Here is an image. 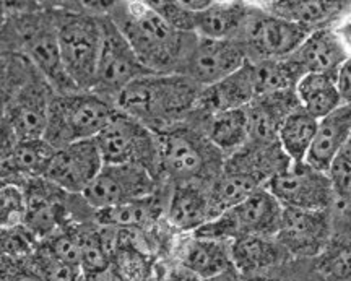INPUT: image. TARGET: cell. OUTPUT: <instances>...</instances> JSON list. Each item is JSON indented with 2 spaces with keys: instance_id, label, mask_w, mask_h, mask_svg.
<instances>
[{
  "instance_id": "cell-1",
  "label": "cell",
  "mask_w": 351,
  "mask_h": 281,
  "mask_svg": "<svg viewBox=\"0 0 351 281\" xmlns=\"http://www.w3.org/2000/svg\"><path fill=\"white\" fill-rule=\"evenodd\" d=\"M109 19L150 73H178L197 38L166 23L147 0L114 2Z\"/></svg>"
},
{
  "instance_id": "cell-2",
  "label": "cell",
  "mask_w": 351,
  "mask_h": 281,
  "mask_svg": "<svg viewBox=\"0 0 351 281\" xmlns=\"http://www.w3.org/2000/svg\"><path fill=\"white\" fill-rule=\"evenodd\" d=\"M202 88L181 73H148L127 85L116 109L160 132L186 121L194 112Z\"/></svg>"
},
{
  "instance_id": "cell-3",
  "label": "cell",
  "mask_w": 351,
  "mask_h": 281,
  "mask_svg": "<svg viewBox=\"0 0 351 281\" xmlns=\"http://www.w3.org/2000/svg\"><path fill=\"white\" fill-rule=\"evenodd\" d=\"M156 137L158 175L163 184L200 182L208 186L221 173L225 156L210 143L195 112L179 124L156 132Z\"/></svg>"
},
{
  "instance_id": "cell-4",
  "label": "cell",
  "mask_w": 351,
  "mask_h": 281,
  "mask_svg": "<svg viewBox=\"0 0 351 281\" xmlns=\"http://www.w3.org/2000/svg\"><path fill=\"white\" fill-rule=\"evenodd\" d=\"M54 19L60 59L77 90L93 88L103 41L99 16L85 10L83 2H46Z\"/></svg>"
},
{
  "instance_id": "cell-5",
  "label": "cell",
  "mask_w": 351,
  "mask_h": 281,
  "mask_svg": "<svg viewBox=\"0 0 351 281\" xmlns=\"http://www.w3.org/2000/svg\"><path fill=\"white\" fill-rule=\"evenodd\" d=\"M117 112L116 103L93 91L52 93L44 140L52 147L95 140Z\"/></svg>"
},
{
  "instance_id": "cell-6",
  "label": "cell",
  "mask_w": 351,
  "mask_h": 281,
  "mask_svg": "<svg viewBox=\"0 0 351 281\" xmlns=\"http://www.w3.org/2000/svg\"><path fill=\"white\" fill-rule=\"evenodd\" d=\"M282 215L280 201L265 187H261L241 204L208 219L192 234L221 243H232L243 236H276Z\"/></svg>"
},
{
  "instance_id": "cell-7",
  "label": "cell",
  "mask_w": 351,
  "mask_h": 281,
  "mask_svg": "<svg viewBox=\"0 0 351 281\" xmlns=\"http://www.w3.org/2000/svg\"><path fill=\"white\" fill-rule=\"evenodd\" d=\"M95 142L104 164L138 166L160 181L156 132L145 127L142 122L117 111Z\"/></svg>"
},
{
  "instance_id": "cell-8",
  "label": "cell",
  "mask_w": 351,
  "mask_h": 281,
  "mask_svg": "<svg viewBox=\"0 0 351 281\" xmlns=\"http://www.w3.org/2000/svg\"><path fill=\"white\" fill-rule=\"evenodd\" d=\"M309 34L300 25L275 16L258 5L249 3V13L239 41L243 44L247 62L276 60L289 57Z\"/></svg>"
},
{
  "instance_id": "cell-9",
  "label": "cell",
  "mask_w": 351,
  "mask_h": 281,
  "mask_svg": "<svg viewBox=\"0 0 351 281\" xmlns=\"http://www.w3.org/2000/svg\"><path fill=\"white\" fill-rule=\"evenodd\" d=\"M99 21L103 41L96 64L93 88L90 91L116 103L117 96L127 85L150 72L140 64L135 52L109 15L99 16Z\"/></svg>"
},
{
  "instance_id": "cell-10",
  "label": "cell",
  "mask_w": 351,
  "mask_h": 281,
  "mask_svg": "<svg viewBox=\"0 0 351 281\" xmlns=\"http://www.w3.org/2000/svg\"><path fill=\"white\" fill-rule=\"evenodd\" d=\"M152 173L132 164H103L82 197L93 210H104L143 199L163 187ZM168 186V184H166Z\"/></svg>"
},
{
  "instance_id": "cell-11",
  "label": "cell",
  "mask_w": 351,
  "mask_h": 281,
  "mask_svg": "<svg viewBox=\"0 0 351 281\" xmlns=\"http://www.w3.org/2000/svg\"><path fill=\"white\" fill-rule=\"evenodd\" d=\"M263 187L283 208L327 210L332 204V188L326 173L302 162H288L271 175Z\"/></svg>"
},
{
  "instance_id": "cell-12",
  "label": "cell",
  "mask_w": 351,
  "mask_h": 281,
  "mask_svg": "<svg viewBox=\"0 0 351 281\" xmlns=\"http://www.w3.org/2000/svg\"><path fill=\"white\" fill-rule=\"evenodd\" d=\"M245 62L247 56L239 39L197 36L178 73L191 78L200 88H205L230 77Z\"/></svg>"
},
{
  "instance_id": "cell-13",
  "label": "cell",
  "mask_w": 351,
  "mask_h": 281,
  "mask_svg": "<svg viewBox=\"0 0 351 281\" xmlns=\"http://www.w3.org/2000/svg\"><path fill=\"white\" fill-rule=\"evenodd\" d=\"M275 238L291 260H311L332 238L330 208H283L282 223Z\"/></svg>"
},
{
  "instance_id": "cell-14",
  "label": "cell",
  "mask_w": 351,
  "mask_h": 281,
  "mask_svg": "<svg viewBox=\"0 0 351 281\" xmlns=\"http://www.w3.org/2000/svg\"><path fill=\"white\" fill-rule=\"evenodd\" d=\"M52 93L54 91L47 85V82L38 72H34L7 104L2 119L16 142L44 137Z\"/></svg>"
},
{
  "instance_id": "cell-15",
  "label": "cell",
  "mask_w": 351,
  "mask_h": 281,
  "mask_svg": "<svg viewBox=\"0 0 351 281\" xmlns=\"http://www.w3.org/2000/svg\"><path fill=\"white\" fill-rule=\"evenodd\" d=\"M95 140H82L57 148L44 179L72 195H82L103 168Z\"/></svg>"
},
{
  "instance_id": "cell-16",
  "label": "cell",
  "mask_w": 351,
  "mask_h": 281,
  "mask_svg": "<svg viewBox=\"0 0 351 281\" xmlns=\"http://www.w3.org/2000/svg\"><path fill=\"white\" fill-rule=\"evenodd\" d=\"M166 260L184 267L200 280L234 270L231 263V243L205 239L194 234H176Z\"/></svg>"
},
{
  "instance_id": "cell-17",
  "label": "cell",
  "mask_w": 351,
  "mask_h": 281,
  "mask_svg": "<svg viewBox=\"0 0 351 281\" xmlns=\"http://www.w3.org/2000/svg\"><path fill=\"white\" fill-rule=\"evenodd\" d=\"M289 57L304 70V73L335 75L337 70L350 60L346 34H341L337 26L315 29L307 34Z\"/></svg>"
},
{
  "instance_id": "cell-18",
  "label": "cell",
  "mask_w": 351,
  "mask_h": 281,
  "mask_svg": "<svg viewBox=\"0 0 351 281\" xmlns=\"http://www.w3.org/2000/svg\"><path fill=\"white\" fill-rule=\"evenodd\" d=\"M169 186L160 187L155 194L111 206L95 210V223L98 226L116 228V230H134L153 232L163 225L165 208L168 200Z\"/></svg>"
},
{
  "instance_id": "cell-19",
  "label": "cell",
  "mask_w": 351,
  "mask_h": 281,
  "mask_svg": "<svg viewBox=\"0 0 351 281\" xmlns=\"http://www.w3.org/2000/svg\"><path fill=\"white\" fill-rule=\"evenodd\" d=\"M205 184H171L165 208V223L176 234H192L210 219Z\"/></svg>"
},
{
  "instance_id": "cell-20",
  "label": "cell",
  "mask_w": 351,
  "mask_h": 281,
  "mask_svg": "<svg viewBox=\"0 0 351 281\" xmlns=\"http://www.w3.org/2000/svg\"><path fill=\"white\" fill-rule=\"evenodd\" d=\"M258 5L271 15L300 25L311 33L339 25L348 15L351 3L339 0H275Z\"/></svg>"
},
{
  "instance_id": "cell-21",
  "label": "cell",
  "mask_w": 351,
  "mask_h": 281,
  "mask_svg": "<svg viewBox=\"0 0 351 281\" xmlns=\"http://www.w3.org/2000/svg\"><path fill=\"white\" fill-rule=\"evenodd\" d=\"M291 258L275 236H243L231 243V263L239 278L270 273Z\"/></svg>"
},
{
  "instance_id": "cell-22",
  "label": "cell",
  "mask_w": 351,
  "mask_h": 281,
  "mask_svg": "<svg viewBox=\"0 0 351 281\" xmlns=\"http://www.w3.org/2000/svg\"><path fill=\"white\" fill-rule=\"evenodd\" d=\"M300 106L295 91H278L256 96L245 106L249 122V142L278 143L283 121Z\"/></svg>"
},
{
  "instance_id": "cell-23",
  "label": "cell",
  "mask_w": 351,
  "mask_h": 281,
  "mask_svg": "<svg viewBox=\"0 0 351 281\" xmlns=\"http://www.w3.org/2000/svg\"><path fill=\"white\" fill-rule=\"evenodd\" d=\"M256 98L251 62H245L239 70L213 85L202 88L194 112L200 116L245 108Z\"/></svg>"
},
{
  "instance_id": "cell-24",
  "label": "cell",
  "mask_w": 351,
  "mask_h": 281,
  "mask_svg": "<svg viewBox=\"0 0 351 281\" xmlns=\"http://www.w3.org/2000/svg\"><path fill=\"white\" fill-rule=\"evenodd\" d=\"M350 135L351 106H340L317 121V129L306 153L304 162L311 168L326 173L333 158L339 155L346 143H350Z\"/></svg>"
},
{
  "instance_id": "cell-25",
  "label": "cell",
  "mask_w": 351,
  "mask_h": 281,
  "mask_svg": "<svg viewBox=\"0 0 351 281\" xmlns=\"http://www.w3.org/2000/svg\"><path fill=\"white\" fill-rule=\"evenodd\" d=\"M249 13L247 2L212 0L194 16V34L208 39H238Z\"/></svg>"
},
{
  "instance_id": "cell-26",
  "label": "cell",
  "mask_w": 351,
  "mask_h": 281,
  "mask_svg": "<svg viewBox=\"0 0 351 281\" xmlns=\"http://www.w3.org/2000/svg\"><path fill=\"white\" fill-rule=\"evenodd\" d=\"M263 184L265 182L257 175L223 162L221 173L207 187L210 219L241 204L254 191L263 187Z\"/></svg>"
},
{
  "instance_id": "cell-27",
  "label": "cell",
  "mask_w": 351,
  "mask_h": 281,
  "mask_svg": "<svg viewBox=\"0 0 351 281\" xmlns=\"http://www.w3.org/2000/svg\"><path fill=\"white\" fill-rule=\"evenodd\" d=\"M197 114V112H195ZM205 135L223 156L228 158L243 148L249 140V122L245 108L230 109L212 116H200Z\"/></svg>"
},
{
  "instance_id": "cell-28",
  "label": "cell",
  "mask_w": 351,
  "mask_h": 281,
  "mask_svg": "<svg viewBox=\"0 0 351 281\" xmlns=\"http://www.w3.org/2000/svg\"><path fill=\"white\" fill-rule=\"evenodd\" d=\"M295 93L300 108L317 121L340 106H350L341 103L333 83V75H326V73H306L296 85Z\"/></svg>"
},
{
  "instance_id": "cell-29",
  "label": "cell",
  "mask_w": 351,
  "mask_h": 281,
  "mask_svg": "<svg viewBox=\"0 0 351 281\" xmlns=\"http://www.w3.org/2000/svg\"><path fill=\"white\" fill-rule=\"evenodd\" d=\"M256 96L278 93V91H295L304 70L298 65L291 57L276 60H262L251 62Z\"/></svg>"
},
{
  "instance_id": "cell-30",
  "label": "cell",
  "mask_w": 351,
  "mask_h": 281,
  "mask_svg": "<svg viewBox=\"0 0 351 281\" xmlns=\"http://www.w3.org/2000/svg\"><path fill=\"white\" fill-rule=\"evenodd\" d=\"M317 119L298 106L283 121L278 132V145L289 162H302L313 143Z\"/></svg>"
},
{
  "instance_id": "cell-31",
  "label": "cell",
  "mask_w": 351,
  "mask_h": 281,
  "mask_svg": "<svg viewBox=\"0 0 351 281\" xmlns=\"http://www.w3.org/2000/svg\"><path fill=\"white\" fill-rule=\"evenodd\" d=\"M351 236L332 234L326 247L314 258L309 265L319 281H350L351 280Z\"/></svg>"
},
{
  "instance_id": "cell-32",
  "label": "cell",
  "mask_w": 351,
  "mask_h": 281,
  "mask_svg": "<svg viewBox=\"0 0 351 281\" xmlns=\"http://www.w3.org/2000/svg\"><path fill=\"white\" fill-rule=\"evenodd\" d=\"M54 153L56 148L51 143H47L44 138L16 142L12 155L15 173L23 181L44 178L52 158H54Z\"/></svg>"
},
{
  "instance_id": "cell-33",
  "label": "cell",
  "mask_w": 351,
  "mask_h": 281,
  "mask_svg": "<svg viewBox=\"0 0 351 281\" xmlns=\"http://www.w3.org/2000/svg\"><path fill=\"white\" fill-rule=\"evenodd\" d=\"M34 72L33 65L21 54L0 52V114Z\"/></svg>"
},
{
  "instance_id": "cell-34",
  "label": "cell",
  "mask_w": 351,
  "mask_h": 281,
  "mask_svg": "<svg viewBox=\"0 0 351 281\" xmlns=\"http://www.w3.org/2000/svg\"><path fill=\"white\" fill-rule=\"evenodd\" d=\"M32 263L44 281H82L80 269L57 258L43 243L38 244L32 256Z\"/></svg>"
},
{
  "instance_id": "cell-35",
  "label": "cell",
  "mask_w": 351,
  "mask_h": 281,
  "mask_svg": "<svg viewBox=\"0 0 351 281\" xmlns=\"http://www.w3.org/2000/svg\"><path fill=\"white\" fill-rule=\"evenodd\" d=\"M39 241L23 225L0 228V258L26 260L34 254Z\"/></svg>"
},
{
  "instance_id": "cell-36",
  "label": "cell",
  "mask_w": 351,
  "mask_h": 281,
  "mask_svg": "<svg viewBox=\"0 0 351 281\" xmlns=\"http://www.w3.org/2000/svg\"><path fill=\"white\" fill-rule=\"evenodd\" d=\"M25 213L23 182H0V228L23 225Z\"/></svg>"
},
{
  "instance_id": "cell-37",
  "label": "cell",
  "mask_w": 351,
  "mask_h": 281,
  "mask_svg": "<svg viewBox=\"0 0 351 281\" xmlns=\"http://www.w3.org/2000/svg\"><path fill=\"white\" fill-rule=\"evenodd\" d=\"M332 199L351 200V143H346L326 171Z\"/></svg>"
},
{
  "instance_id": "cell-38",
  "label": "cell",
  "mask_w": 351,
  "mask_h": 281,
  "mask_svg": "<svg viewBox=\"0 0 351 281\" xmlns=\"http://www.w3.org/2000/svg\"><path fill=\"white\" fill-rule=\"evenodd\" d=\"M147 2L174 29L194 34V16L197 12L187 10L181 0H147Z\"/></svg>"
},
{
  "instance_id": "cell-39",
  "label": "cell",
  "mask_w": 351,
  "mask_h": 281,
  "mask_svg": "<svg viewBox=\"0 0 351 281\" xmlns=\"http://www.w3.org/2000/svg\"><path fill=\"white\" fill-rule=\"evenodd\" d=\"M150 281H202L199 276L171 260H160L155 263V270Z\"/></svg>"
},
{
  "instance_id": "cell-40",
  "label": "cell",
  "mask_w": 351,
  "mask_h": 281,
  "mask_svg": "<svg viewBox=\"0 0 351 281\" xmlns=\"http://www.w3.org/2000/svg\"><path fill=\"white\" fill-rule=\"evenodd\" d=\"M333 83H335L337 93H339L341 103L350 104L351 98V69H350V60L341 65L337 70V73L333 75Z\"/></svg>"
},
{
  "instance_id": "cell-41",
  "label": "cell",
  "mask_w": 351,
  "mask_h": 281,
  "mask_svg": "<svg viewBox=\"0 0 351 281\" xmlns=\"http://www.w3.org/2000/svg\"><path fill=\"white\" fill-rule=\"evenodd\" d=\"M238 278H239L238 273H236L234 270H230V271H226V273H221L218 276H213V278L202 280V281H236Z\"/></svg>"
},
{
  "instance_id": "cell-42",
  "label": "cell",
  "mask_w": 351,
  "mask_h": 281,
  "mask_svg": "<svg viewBox=\"0 0 351 281\" xmlns=\"http://www.w3.org/2000/svg\"><path fill=\"white\" fill-rule=\"evenodd\" d=\"M5 20H7L5 8H3V2H0V28H2L3 23H5Z\"/></svg>"
},
{
  "instance_id": "cell-43",
  "label": "cell",
  "mask_w": 351,
  "mask_h": 281,
  "mask_svg": "<svg viewBox=\"0 0 351 281\" xmlns=\"http://www.w3.org/2000/svg\"><path fill=\"white\" fill-rule=\"evenodd\" d=\"M0 125H2V114H0Z\"/></svg>"
},
{
  "instance_id": "cell-44",
  "label": "cell",
  "mask_w": 351,
  "mask_h": 281,
  "mask_svg": "<svg viewBox=\"0 0 351 281\" xmlns=\"http://www.w3.org/2000/svg\"><path fill=\"white\" fill-rule=\"evenodd\" d=\"M82 281H88V280H86V278H85V276H83V280H82Z\"/></svg>"
},
{
  "instance_id": "cell-45",
  "label": "cell",
  "mask_w": 351,
  "mask_h": 281,
  "mask_svg": "<svg viewBox=\"0 0 351 281\" xmlns=\"http://www.w3.org/2000/svg\"><path fill=\"white\" fill-rule=\"evenodd\" d=\"M236 281H241V278H238V280H236Z\"/></svg>"
},
{
  "instance_id": "cell-46",
  "label": "cell",
  "mask_w": 351,
  "mask_h": 281,
  "mask_svg": "<svg viewBox=\"0 0 351 281\" xmlns=\"http://www.w3.org/2000/svg\"><path fill=\"white\" fill-rule=\"evenodd\" d=\"M0 281H2V280H0Z\"/></svg>"
}]
</instances>
